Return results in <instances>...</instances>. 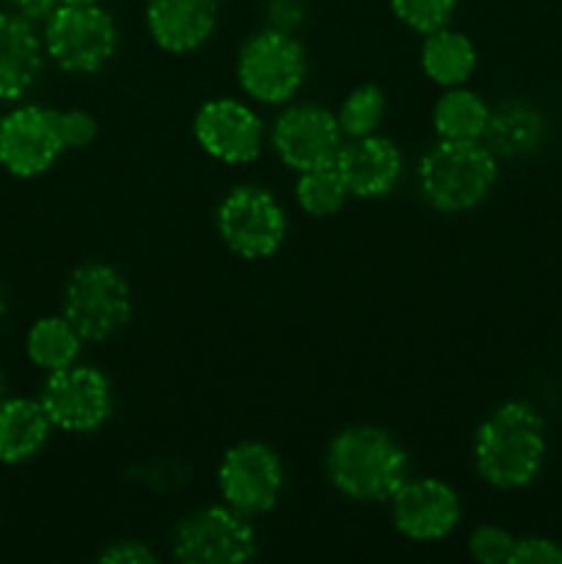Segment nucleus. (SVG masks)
<instances>
[{
  "mask_svg": "<svg viewBox=\"0 0 562 564\" xmlns=\"http://www.w3.org/2000/svg\"><path fill=\"white\" fill-rule=\"evenodd\" d=\"M472 457L477 474L490 488H527L545 460L543 416L527 402L494 408L474 433Z\"/></svg>",
  "mask_w": 562,
  "mask_h": 564,
  "instance_id": "obj_1",
  "label": "nucleus"
},
{
  "mask_svg": "<svg viewBox=\"0 0 562 564\" xmlns=\"http://www.w3.org/2000/svg\"><path fill=\"white\" fill-rule=\"evenodd\" d=\"M325 477L345 499L389 501L408 479V452L378 424H350L325 449Z\"/></svg>",
  "mask_w": 562,
  "mask_h": 564,
  "instance_id": "obj_2",
  "label": "nucleus"
},
{
  "mask_svg": "<svg viewBox=\"0 0 562 564\" xmlns=\"http://www.w3.org/2000/svg\"><path fill=\"white\" fill-rule=\"evenodd\" d=\"M424 202L439 213L479 207L499 180V160L483 141H446L428 149L417 169Z\"/></svg>",
  "mask_w": 562,
  "mask_h": 564,
  "instance_id": "obj_3",
  "label": "nucleus"
},
{
  "mask_svg": "<svg viewBox=\"0 0 562 564\" xmlns=\"http://www.w3.org/2000/svg\"><path fill=\"white\" fill-rule=\"evenodd\" d=\"M64 317L83 341L114 339L132 319V290L125 275L108 262H83L69 273L61 295Z\"/></svg>",
  "mask_w": 562,
  "mask_h": 564,
  "instance_id": "obj_4",
  "label": "nucleus"
},
{
  "mask_svg": "<svg viewBox=\"0 0 562 564\" xmlns=\"http://www.w3.org/2000/svg\"><path fill=\"white\" fill-rule=\"evenodd\" d=\"M306 50L295 33L262 28L242 42L237 53V83L262 105H287L306 80Z\"/></svg>",
  "mask_w": 562,
  "mask_h": 564,
  "instance_id": "obj_5",
  "label": "nucleus"
},
{
  "mask_svg": "<svg viewBox=\"0 0 562 564\" xmlns=\"http://www.w3.org/2000/svg\"><path fill=\"white\" fill-rule=\"evenodd\" d=\"M42 42L55 66L72 75H91L116 55L119 28L99 3L58 6L44 20Z\"/></svg>",
  "mask_w": 562,
  "mask_h": 564,
  "instance_id": "obj_6",
  "label": "nucleus"
},
{
  "mask_svg": "<svg viewBox=\"0 0 562 564\" xmlns=\"http://www.w3.org/2000/svg\"><path fill=\"white\" fill-rule=\"evenodd\" d=\"M171 551L185 564H242L259 551L251 518L229 505L202 507L176 523Z\"/></svg>",
  "mask_w": 562,
  "mask_h": 564,
  "instance_id": "obj_7",
  "label": "nucleus"
},
{
  "mask_svg": "<svg viewBox=\"0 0 562 564\" xmlns=\"http://www.w3.org/2000/svg\"><path fill=\"white\" fill-rule=\"evenodd\" d=\"M215 229L240 259H268L287 237V213L279 198L257 185L231 187L215 209Z\"/></svg>",
  "mask_w": 562,
  "mask_h": 564,
  "instance_id": "obj_8",
  "label": "nucleus"
},
{
  "mask_svg": "<svg viewBox=\"0 0 562 564\" xmlns=\"http://www.w3.org/2000/svg\"><path fill=\"white\" fill-rule=\"evenodd\" d=\"M39 402L55 430L77 435L94 433L114 413V386L102 369L72 364L58 372H47Z\"/></svg>",
  "mask_w": 562,
  "mask_h": 564,
  "instance_id": "obj_9",
  "label": "nucleus"
},
{
  "mask_svg": "<svg viewBox=\"0 0 562 564\" xmlns=\"http://www.w3.org/2000/svg\"><path fill=\"white\" fill-rule=\"evenodd\" d=\"M218 490L224 505L248 518L273 510L284 490V466L273 446L240 441L218 463Z\"/></svg>",
  "mask_w": 562,
  "mask_h": 564,
  "instance_id": "obj_10",
  "label": "nucleus"
},
{
  "mask_svg": "<svg viewBox=\"0 0 562 564\" xmlns=\"http://www.w3.org/2000/svg\"><path fill=\"white\" fill-rule=\"evenodd\" d=\"M275 154L292 171H312L334 165L345 135L339 130L336 113L314 102L287 105L273 121L270 132Z\"/></svg>",
  "mask_w": 562,
  "mask_h": 564,
  "instance_id": "obj_11",
  "label": "nucleus"
},
{
  "mask_svg": "<svg viewBox=\"0 0 562 564\" xmlns=\"http://www.w3.org/2000/svg\"><path fill=\"white\" fill-rule=\"evenodd\" d=\"M64 152L58 110L20 105L0 119V165L17 180L47 174Z\"/></svg>",
  "mask_w": 562,
  "mask_h": 564,
  "instance_id": "obj_12",
  "label": "nucleus"
},
{
  "mask_svg": "<svg viewBox=\"0 0 562 564\" xmlns=\"http://www.w3.org/2000/svg\"><path fill=\"white\" fill-rule=\"evenodd\" d=\"M193 138L218 163L246 165L262 154L264 127L251 105L235 97H215L193 116Z\"/></svg>",
  "mask_w": 562,
  "mask_h": 564,
  "instance_id": "obj_13",
  "label": "nucleus"
},
{
  "mask_svg": "<svg viewBox=\"0 0 562 564\" xmlns=\"http://www.w3.org/2000/svg\"><path fill=\"white\" fill-rule=\"evenodd\" d=\"M391 523L413 543H439L461 521V496L450 482L435 477L406 479L389 499Z\"/></svg>",
  "mask_w": 562,
  "mask_h": 564,
  "instance_id": "obj_14",
  "label": "nucleus"
},
{
  "mask_svg": "<svg viewBox=\"0 0 562 564\" xmlns=\"http://www.w3.org/2000/svg\"><path fill=\"white\" fill-rule=\"evenodd\" d=\"M220 0H147L143 22L160 50L171 55L196 53L218 28Z\"/></svg>",
  "mask_w": 562,
  "mask_h": 564,
  "instance_id": "obj_15",
  "label": "nucleus"
},
{
  "mask_svg": "<svg viewBox=\"0 0 562 564\" xmlns=\"http://www.w3.org/2000/svg\"><path fill=\"white\" fill-rule=\"evenodd\" d=\"M336 169L347 191L356 198L389 196L402 176V152L391 138L361 135L342 143L336 154Z\"/></svg>",
  "mask_w": 562,
  "mask_h": 564,
  "instance_id": "obj_16",
  "label": "nucleus"
},
{
  "mask_svg": "<svg viewBox=\"0 0 562 564\" xmlns=\"http://www.w3.org/2000/svg\"><path fill=\"white\" fill-rule=\"evenodd\" d=\"M44 42L36 25L14 11H0V102L25 97L44 69Z\"/></svg>",
  "mask_w": 562,
  "mask_h": 564,
  "instance_id": "obj_17",
  "label": "nucleus"
},
{
  "mask_svg": "<svg viewBox=\"0 0 562 564\" xmlns=\"http://www.w3.org/2000/svg\"><path fill=\"white\" fill-rule=\"evenodd\" d=\"M545 116L534 105L521 99H507V102L490 108L488 127L483 132V143L494 152V158H527L538 152L545 141Z\"/></svg>",
  "mask_w": 562,
  "mask_h": 564,
  "instance_id": "obj_18",
  "label": "nucleus"
},
{
  "mask_svg": "<svg viewBox=\"0 0 562 564\" xmlns=\"http://www.w3.org/2000/svg\"><path fill=\"white\" fill-rule=\"evenodd\" d=\"M53 430L42 402L28 397H6L0 402V463L20 466L33 460L47 446Z\"/></svg>",
  "mask_w": 562,
  "mask_h": 564,
  "instance_id": "obj_19",
  "label": "nucleus"
},
{
  "mask_svg": "<svg viewBox=\"0 0 562 564\" xmlns=\"http://www.w3.org/2000/svg\"><path fill=\"white\" fill-rule=\"evenodd\" d=\"M422 69L435 86H463L477 69V50L463 31L444 25L422 42Z\"/></svg>",
  "mask_w": 562,
  "mask_h": 564,
  "instance_id": "obj_20",
  "label": "nucleus"
},
{
  "mask_svg": "<svg viewBox=\"0 0 562 564\" xmlns=\"http://www.w3.org/2000/svg\"><path fill=\"white\" fill-rule=\"evenodd\" d=\"M83 350V339L75 330V325L64 314H50L39 317L28 328L25 352L33 367L44 372H58V369L77 364V356Z\"/></svg>",
  "mask_w": 562,
  "mask_h": 564,
  "instance_id": "obj_21",
  "label": "nucleus"
},
{
  "mask_svg": "<svg viewBox=\"0 0 562 564\" xmlns=\"http://www.w3.org/2000/svg\"><path fill=\"white\" fill-rule=\"evenodd\" d=\"M490 108L477 91L463 86L446 88L433 108V127L446 141H483Z\"/></svg>",
  "mask_w": 562,
  "mask_h": 564,
  "instance_id": "obj_22",
  "label": "nucleus"
},
{
  "mask_svg": "<svg viewBox=\"0 0 562 564\" xmlns=\"http://www.w3.org/2000/svg\"><path fill=\"white\" fill-rule=\"evenodd\" d=\"M347 191L336 165H323V169L301 171L295 182V202L312 218H328L345 207Z\"/></svg>",
  "mask_w": 562,
  "mask_h": 564,
  "instance_id": "obj_23",
  "label": "nucleus"
},
{
  "mask_svg": "<svg viewBox=\"0 0 562 564\" xmlns=\"http://www.w3.org/2000/svg\"><path fill=\"white\" fill-rule=\"evenodd\" d=\"M386 116V97L375 83H364L356 86L345 99H342L339 110H336V121H339L342 135L361 138L378 132L380 121Z\"/></svg>",
  "mask_w": 562,
  "mask_h": 564,
  "instance_id": "obj_24",
  "label": "nucleus"
},
{
  "mask_svg": "<svg viewBox=\"0 0 562 564\" xmlns=\"http://www.w3.org/2000/svg\"><path fill=\"white\" fill-rule=\"evenodd\" d=\"M457 3L461 0H389L391 14L402 25L411 28L413 33H422V36L450 25V20L457 11Z\"/></svg>",
  "mask_w": 562,
  "mask_h": 564,
  "instance_id": "obj_25",
  "label": "nucleus"
},
{
  "mask_svg": "<svg viewBox=\"0 0 562 564\" xmlns=\"http://www.w3.org/2000/svg\"><path fill=\"white\" fill-rule=\"evenodd\" d=\"M516 540L507 529L485 523L477 527L468 538V554L472 560L483 564H512V551H516Z\"/></svg>",
  "mask_w": 562,
  "mask_h": 564,
  "instance_id": "obj_26",
  "label": "nucleus"
},
{
  "mask_svg": "<svg viewBox=\"0 0 562 564\" xmlns=\"http://www.w3.org/2000/svg\"><path fill=\"white\" fill-rule=\"evenodd\" d=\"M58 130L64 149H86L97 141L99 124L88 110L72 108V110H58Z\"/></svg>",
  "mask_w": 562,
  "mask_h": 564,
  "instance_id": "obj_27",
  "label": "nucleus"
},
{
  "mask_svg": "<svg viewBox=\"0 0 562 564\" xmlns=\"http://www.w3.org/2000/svg\"><path fill=\"white\" fill-rule=\"evenodd\" d=\"M512 564H562V545L549 538H518Z\"/></svg>",
  "mask_w": 562,
  "mask_h": 564,
  "instance_id": "obj_28",
  "label": "nucleus"
},
{
  "mask_svg": "<svg viewBox=\"0 0 562 564\" xmlns=\"http://www.w3.org/2000/svg\"><path fill=\"white\" fill-rule=\"evenodd\" d=\"M99 562L108 564H154L158 554L149 549L141 540H119V543H110L108 549L99 554Z\"/></svg>",
  "mask_w": 562,
  "mask_h": 564,
  "instance_id": "obj_29",
  "label": "nucleus"
},
{
  "mask_svg": "<svg viewBox=\"0 0 562 564\" xmlns=\"http://www.w3.org/2000/svg\"><path fill=\"white\" fill-rule=\"evenodd\" d=\"M264 14H268V28L292 33L306 20V3L303 0H268Z\"/></svg>",
  "mask_w": 562,
  "mask_h": 564,
  "instance_id": "obj_30",
  "label": "nucleus"
},
{
  "mask_svg": "<svg viewBox=\"0 0 562 564\" xmlns=\"http://www.w3.org/2000/svg\"><path fill=\"white\" fill-rule=\"evenodd\" d=\"M6 6H9V11L25 17V20H31L36 25V22L47 20L61 3L58 0H6Z\"/></svg>",
  "mask_w": 562,
  "mask_h": 564,
  "instance_id": "obj_31",
  "label": "nucleus"
},
{
  "mask_svg": "<svg viewBox=\"0 0 562 564\" xmlns=\"http://www.w3.org/2000/svg\"><path fill=\"white\" fill-rule=\"evenodd\" d=\"M61 6H94L99 3V0H58Z\"/></svg>",
  "mask_w": 562,
  "mask_h": 564,
  "instance_id": "obj_32",
  "label": "nucleus"
},
{
  "mask_svg": "<svg viewBox=\"0 0 562 564\" xmlns=\"http://www.w3.org/2000/svg\"><path fill=\"white\" fill-rule=\"evenodd\" d=\"M3 317H6V290L3 284H0V323H3Z\"/></svg>",
  "mask_w": 562,
  "mask_h": 564,
  "instance_id": "obj_33",
  "label": "nucleus"
},
{
  "mask_svg": "<svg viewBox=\"0 0 562 564\" xmlns=\"http://www.w3.org/2000/svg\"><path fill=\"white\" fill-rule=\"evenodd\" d=\"M6 391H9V386H6V375H3V369H0V402L6 400Z\"/></svg>",
  "mask_w": 562,
  "mask_h": 564,
  "instance_id": "obj_34",
  "label": "nucleus"
}]
</instances>
